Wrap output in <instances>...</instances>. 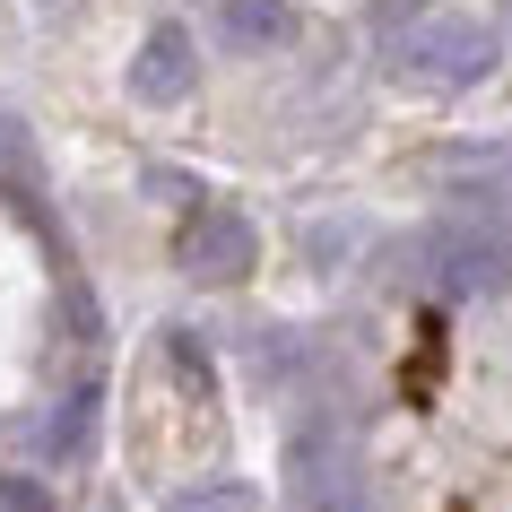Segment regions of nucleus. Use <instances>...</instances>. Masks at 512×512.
Masks as SVG:
<instances>
[{
	"label": "nucleus",
	"instance_id": "obj_1",
	"mask_svg": "<svg viewBox=\"0 0 512 512\" xmlns=\"http://www.w3.org/2000/svg\"><path fill=\"white\" fill-rule=\"evenodd\" d=\"M183 270L191 278H243V270H252V226H243L235 209H209L183 235Z\"/></svg>",
	"mask_w": 512,
	"mask_h": 512
},
{
	"label": "nucleus",
	"instance_id": "obj_2",
	"mask_svg": "<svg viewBox=\"0 0 512 512\" xmlns=\"http://www.w3.org/2000/svg\"><path fill=\"white\" fill-rule=\"evenodd\" d=\"M131 87L148 96V105H165V96H183V87H191V53H183V35H157V44L139 53Z\"/></svg>",
	"mask_w": 512,
	"mask_h": 512
},
{
	"label": "nucleus",
	"instance_id": "obj_4",
	"mask_svg": "<svg viewBox=\"0 0 512 512\" xmlns=\"http://www.w3.org/2000/svg\"><path fill=\"white\" fill-rule=\"evenodd\" d=\"M183 512H252V504H243L235 486H226V495H191V504H183Z\"/></svg>",
	"mask_w": 512,
	"mask_h": 512
},
{
	"label": "nucleus",
	"instance_id": "obj_3",
	"mask_svg": "<svg viewBox=\"0 0 512 512\" xmlns=\"http://www.w3.org/2000/svg\"><path fill=\"white\" fill-rule=\"evenodd\" d=\"M226 9V27L243 35V44H270V35H287V9L278 0H217Z\"/></svg>",
	"mask_w": 512,
	"mask_h": 512
}]
</instances>
